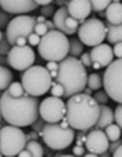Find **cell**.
<instances>
[{"label": "cell", "instance_id": "obj_1", "mask_svg": "<svg viewBox=\"0 0 122 157\" xmlns=\"http://www.w3.org/2000/svg\"><path fill=\"white\" fill-rule=\"evenodd\" d=\"M38 97L24 94L21 97H12L7 90L0 94V113L6 123L15 126H30L38 117Z\"/></svg>", "mask_w": 122, "mask_h": 157}, {"label": "cell", "instance_id": "obj_2", "mask_svg": "<svg viewBox=\"0 0 122 157\" xmlns=\"http://www.w3.org/2000/svg\"><path fill=\"white\" fill-rule=\"evenodd\" d=\"M65 106H66L65 117L72 129L87 132L88 129L94 128L100 112V104L96 101L93 96L77 93L74 96L68 97V101L65 103Z\"/></svg>", "mask_w": 122, "mask_h": 157}, {"label": "cell", "instance_id": "obj_3", "mask_svg": "<svg viewBox=\"0 0 122 157\" xmlns=\"http://www.w3.org/2000/svg\"><path fill=\"white\" fill-rule=\"evenodd\" d=\"M87 69L84 68L81 60L68 55L59 62L54 81L63 87V97H71L84 90L87 84Z\"/></svg>", "mask_w": 122, "mask_h": 157}, {"label": "cell", "instance_id": "obj_4", "mask_svg": "<svg viewBox=\"0 0 122 157\" xmlns=\"http://www.w3.org/2000/svg\"><path fill=\"white\" fill-rule=\"evenodd\" d=\"M37 47H38V55L44 60L61 62L68 56L69 38L57 29H50L40 38Z\"/></svg>", "mask_w": 122, "mask_h": 157}, {"label": "cell", "instance_id": "obj_5", "mask_svg": "<svg viewBox=\"0 0 122 157\" xmlns=\"http://www.w3.org/2000/svg\"><path fill=\"white\" fill-rule=\"evenodd\" d=\"M52 76L49 74L46 66H30L28 69L22 71V78L21 84L24 87L25 94L34 97H40L43 94L49 93L52 87Z\"/></svg>", "mask_w": 122, "mask_h": 157}, {"label": "cell", "instance_id": "obj_6", "mask_svg": "<svg viewBox=\"0 0 122 157\" xmlns=\"http://www.w3.org/2000/svg\"><path fill=\"white\" fill-rule=\"evenodd\" d=\"M38 135L43 138V141L46 143L49 148L59 151L68 148L69 145L74 143L75 129H72L71 126L62 128L59 122H53V123L46 122L43 129L38 132Z\"/></svg>", "mask_w": 122, "mask_h": 157}, {"label": "cell", "instance_id": "obj_7", "mask_svg": "<svg viewBox=\"0 0 122 157\" xmlns=\"http://www.w3.org/2000/svg\"><path fill=\"white\" fill-rule=\"evenodd\" d=\"M27 143L24 131L15 125H5L0 128V153L5 157L18 156Z\"/></svg>", "mask_w": 122, "mask_h": 157}, {"label": "cell", "instance_id": "obj_8", "mask_svg": "<svg viewBox=\"0 0 122 157\" xmlns=\"http://www.w3.org/2000/svg\"><path fill=\"white\" fill-rule=\"evenodd\" d=\"M122 60L121 59H113L109 63L104 72L102 74L103 79V90L106 91V94L110 100L116 103L122 101Z\"/></svg>", "mask_w": 122, "mask_h": 157}, {"label": "cell", "instance_id": "obj_9", "mask_svg": "<svg viewBox=\"0 0 122 157\" xmlns=\"http://www.w3.org/2000/svg\"><path fill=\"white\" fill-rule=\"evenodd\" d=\"M78 33V40L84 46L94 47L97 44H102L106 40V27L104 22L97 18H90L85 19L77 29Z\"/></svg>", "mask_w": 122, "mask_h": 157}, {"label": "cell", "instance_id": "obj_10", "mask_svg": "<svg viewBox=\"0 0 122 157\" xmlns=\"http://www.w3.org/2000/svg\"><path fill=\"white\" fill-rule=\"evenodd\" d=\"M34 25L35 16L33 15H18L14 19H10L6 25V33H5L9 44L15 46V40L18 37H28L34 31Z\"/></svg>", "mask_w": 122, "mask_h": 157}, {"label": "cell", "instance_id": "obj_11", "mask_svg": "<svg viewBox=\"0 0 122 157\" xmlns=\"http://www.w3.org/2000/svg\"><path fill=\"white\" fill-rule=\"evenodd\" d=\"M65 113L66 106L61 97H46L38 104V116L43 117L44 122H59L62 117H65Z\"/></svg>", "mask_w": 122, "mask_h": 157}, {"label": "cell", "instance_id": "obj_12", "mask_svg": "<svg viewBox=\"0 0 122 157\" xmlns=\"http://www.w3.org/2000/svg\"><path fill=\"white\" fill-rule=\"evenodd\" d=\"M35 62V53L31 46H12L7 53V65L15 71H25Z\"/></svg>", "mask_w": 122, "mask_h": 157}, {"label": "cell", "instance_id": "obj_13", "mask_svg": "<svg viewBox=\"0 0 122 157\" xmlns=\"http://www.w3.org/2000/svg\"><path fill=\"white\" fill-rule=\"evenodd\" d=\"M108 145L109 140L103 129L91 128L87 131V137H85V143H84V147L87 151L94 153L96 156H100L102 153L108 151Z\"/></svg>", "mask_w": 122, "mask_h": 157}, {"label": "cell", "instance_id": "obj_14", "mask_svg": "<svg viewBox=\"0 0 122 157\" xmlns=\"http://www.w3.org/2000/svg\"><path fill=\"white\" fill-rule=\"evenodd\" d=\"M37 7L34 0H0V9L12 15H25Z\"/></svg>", "mask_w": 122, "mask_h": 157}, {"label": "cell", "instance_id": "obj_15", "mask_svg": "<svg viewBox=\"0 0 122 157\" xmlns=\"http://www.w3.org/2000/svg\"><path fill=\"white\" fill-rule=\"evenodd\" d=\"M90 53V59L91 63H99L102 68H106L110 62L113 60V52H112V46L109 44H97L94 47H91V50L88 52Z\"/></svg>", "mask_w": 122, "mask_h": 157}, {"label": "cell", "instance_id": "obj_16", "mask_svg": "<svg viewBox=\"0 0 122 157\" xmlns=\"http://www.w3.org/2000/svg\"><path fill=\"white\" fill-rule=\"evenodd\" d=\"M66 10L69 16L75 19H87L91 13V5L88 0H69Z\"/></svg>", "mask_w": 122, "mask_h": 157}, {"label": "cell", "instance_id": "obj_17", "mask_svg": "<svg viewBox=\"0 0 122 157\" xmlns=\"http://www.w3.org/2000/svg\"><path fill=\"white\" fill-rule=\"evenodd\" d=\"M66 16H68L66 6L59 7L57 10H54L53 16H52V18H53L52 22H53V25H54V29H57V31L63 33L65 35H74L77 31H75V29H68L66 25H65V19H66Z\"/></svg>", "mask_w": 122, "mask_h": 157}, {"label": "cell", "instance_id": "obj_18", "mask_svg": "<svg viewBox=\"0 0 122 157\" xmlns=\"http://www.w3.org/2000/svg\"><path fill=\"white\" fill-rule=\"evenodd\" d=\"M104 18L108 19L109 24L113 25H121L122 24V5L121 3H110L104 9Z\"/></svg>", "mask_w": 122, "mask_h": 157}, {"label": "cell", "instance_id": "obj_19", "mask_svg": "<svg viewBox=\"0 0 122 157\" xmlns=\"http://www.w3.org/2000/svg\"><path fill=\"white\" fill-rule=\"evenodd\" d=\"M112 122H113V110L110 109L109 106H106V104H100V112H99V117H97L94 128L103 129Z\"/></svg>", "mask_w": 122, "mask_h": 157}, {"label": "cell", "instance_id": "obj_20", "mask_svg": "<svg viewBox=\"0 0 122 157\" xmlns=\"http://www.w3.org/2000/svg\"><path fill=\"white\" fill-rule=\"evenodd\" d=\"M104 27H106V40L109 41V44H115L122 40L121 25H113V24L104 22Z\"/></svg>", "mask_w": 122, "mask_h": 157}, {"label": "cell", "instance_id": "obj_21", "mask_svg": "<svg viewBox=\"0 0 122 157\" xmlns=\"http://www.w3.org/2000/svg\"><path fill=\"white\" fill-rule=\"evenodd\" d=\"M14 81V74L7 66H0V91L7 90L10 82Z\"/></svg>", "mask_w": 122, "mask_h": 157}, {"label": "cell", "instance_id": "obj_22", "mask_svg": "<svg viewBox=\"0 0 122 157\" xmlns=\"http://www.w3.org/2000/svg\"><path fill=\"white\" fill-rule=\"evenodd\" d=\"M25 148L31 153V157H43L44 156V148L37 140H27Z\"/></svg>", "mask_w": 122, "mask_h": 157}, {"label": "cell", "instance_id": "obj_23", "mask_svg": "<svg viewBox=\"0 0 122 157\" xmlns=\"http://www.w3.org/2000/svg\"><path fill=\"white\" fill-rule=\"evenodd\" d=\"M85 85H87L88 88H91L93 91L100 90L103 85L102 74H100V72H93V74L87 75V84H85Z\"/></svg>", "mask_w": 122, "mask_h": 157}, {"label": "cell", "instance_id": "obj_24", "mask_svg": "<svg viewBox=\"0 0 122 157\" xmlns=\"http://www.w3.org/2000/svg\"><path fill=\"white\" fill-rule=\"evenodd\" d=\"M103 131H104L109 141H116L121 138V126H118L115 122L109 123L106 128H103Z\"/></svg>", "mask_w": 122, "mask_h": 157}, {"label": "cell", "instance_id": "obj_25", "mask_svg": "<svg viewBox=\"0 0 122 157\" xmlns=\"http://www.w3.org/2000/svg\"><path fill=\"white\" fill-rule=\"evenodd\" d=\"M81 53H84V44L78 38H69L68 55L74 56V57H78V56H81Z\"/></svg>", "mask_w": 122, "mask_h": 157}, {"label": "cell", "instance_id": "obj_26", "mask_svg": "<svg viewBox=\"0 0 122 157\" xmlns=\"http://www.w3.org/2000/svg\"><path fill=\"white\" fill-rule=\"evenodd\" d=\"M88 2L91 5V12H96V13L104 10L112 3V0H88Z\"/></svg>", "mask_w": 122, "mask_h": 157}, {"label": "cell", "instance_id": "obj_27", "mask_svg": "<svg viewBox=\"0 0 122 157\" xmlns=\"http://www.w3.org/2000/svg\"><path fill=\"white\" fill-rule=\"evenodd\" d=\"M7 93H9L12 97H21V96L25 94L22 84H21V82H14V81L10 82V85L7 87Z\"/></svg>", "mask_w": 122, "mask_h": 157}, {"label": "cell", "instance_id": "obj_28", "mask_svg": "<svg viewBox=\"0 0 122 157\" xmlns=\"http://www.w3.org/2000/svg\"><path fill=\"white\" fill-rule=\"evenodd\" d=\"M93 97H94V100L99 104H106V103L109 101V97H108V94H106V91L104 90H97L94 94H93Z\"/></svg>", "mask_w": 122, "mask_h": 157}, {"label": "cell", "instance_id": "obj_29", "mask_svg": "<svg viewBox=\"0 0 122 157\" xmlns=\"http://www.w3.org/2000/svg\"><path fill=\"white\" fill-rule=\"evenodd\" d=\"M50 94L53 97H63V87H62L59 82H56V81H53L52 82V87H50Z\"/></svg>", "mask_w": 122, "mask_h": 157}, {"label": "cell", "instance_id": "obj_30", "mask_svg": "<svg viewBox=\"0 0 122 157\" xmlns=\"http://www.w3.org/2000/svg\"><path fill=\"white\" fill-rule=\"evenodd\" d=\"M10 44H9V41H7L6 35L3 34V37H2V40H0V55L3 56H7V53H9V50H10Z\"/></svg>", "mask_w": 122, "mask_h": 157}, {"label": "cell", "instance_id": "obj_31", "mask_svg": "<svg viewBox=\"0 0 122 157\" xmlns=\"http://www.w3.org/2000/svg\"><path fill=\"white\" fill-rule=\"evenodd\" d=\"M54 13V5L53 3H49V5H44L41 6V15L44 18H52Z\"/></svg>", "mask_w": 122, "mask_h": 157}, {"label": "cell", "instance_id": "obj_32", "mask_svg": "<svg viewBox=\"0 0 122 157\" xmlns=\"http://www.w3.org/2000/svg\"><path fill=\"white\" fill-rule=\"evenodd\" d=\"M113 122H115L118 126H122V107H121V103H118L115 112H113Z\"/></svg>", "mask_w": 122, "mask_h": 157}, {"label": "cell", "instance_id": "obj_33", "mask_svg": "<svg viewBox=\"0 0 122 157\" xmlns=\"http://www.w3.org/2000/svg\"><path fill=\"white\" fill-rule=\"evenodd\" d=\"M65 25H66V28L68 29H78V27H80V22H78V19H75V18H72V16H66V19H65Z\"/></svg>", "mask_w": 122, "mask_h": 157}, {"label": "cell", "instance_id": "obj_34", "mask_svg": "<svg viewBox=\"0 0 122 157\" xmlns=\"http://www.w3.org/2000/svg\"><path fill=\"white\" fill-rule=\"evenodd\" d=\"M40 35H37L35 33H31V34L27 37V43L28 46H31V47H37L38 46V43H40Z\"/></svg>", "mask_w": 122, "mask_h": 157}, {"label": "cell", "instance_id": "obj_35", "mask_svg": "<svg viewBox=\"0 0 122 157\" xmlns=\"http://www.w3.org/2000/svg\"><path fill=\"white\" fill-rule=\"evenodd\" d=\"M44 121H43V117H37V119H35L34 122L31 123V125H30V126H31V129L33 131H35V132H40L41 129H43V126H44Z\"/></svg>", "mask_w": 122, "mask_h": 157}, {"label": "cell", "instance_id": "obj_36", "mask_svg": "<svg viewBox=\"0 0 122 157\" xmlns=\"http://www.w3.org/2000/svg\"><path fill=\"white\" fill-rule=\"evenodd\" d=\"M85 137H87V132H84V131H78L77 134H75V144L77 145H84V143H85Z\"/></svg>", "mask_w": 122, "mask_h": 157}, {"label": "cell", "instance_id": "obj_37", "mask_svg": "<svg viewBox=\"0 0 122 157\" xmlns=\"http://www.w3.org/2000/svg\"><path fill=\"white\" fill-rule=\"evenodd\" d=\"M10 13H7L5 10H0V29L2 28H6V25L9 24V21H10Z\"/></svg>", "mask_w": 122, "mask_h": 157}, {"label": "cell", "instance_id": "obj_38", "mask_svg": "<svg viewBox=\"0 0 122 157\" xmlns=\"http://www.w3.org/2000/svg\"><path fill=\"white\" fill-rule=\"evenodd\" d=\"M49 29H47V27L44 25V24H35L34 25V31L33 33H35L37 35H40V37H43V35L47 33Z\"/></svg>", "mask_w": 122, "mask_h": 157}, {"label": "cell", "instance_id": "obj_39", "mask_svg": "<svg viewBox=\"0 0 122 157\" xmlns=\"http://www.w3.org/2000/svg\"><path fill=\"white\" fill-rule=\"evenodd\" d=\"M112 52H113V56H115L116 59H121V56H122V44H121V41L113 44Z\"/></svg>", "mask_w": 122, "mask_h": 157}, {"label": "cell", "instance_id": "obj_40", "mask_svg": "<svg viewBox=\"0 0 122 157\" xmlns=\"http://www.w3.org/2000/svg\"><path fill=\"white\" fill-rule=\"evenodd\" d=\"M81 63L84 65V68L88 69L91 66V59H90V53H81Z\"/></svg>", "mask_w": 122, "mask_h": 157}, {"label": "cell", "instance_id": "obj_41", "mask_svg": "<svg viewBox=\"0 0 122 157\" xmlns=\"http://www.w3.org/2000/svg\"><path fill=\"white\" fill-rule=\"evenodd\" d=\"M85 153V147L84 145H75L72 150V156H84Z\"/></svg>", "mask_w": 122, "mask_h": 157}, {"label": "cell", "instance_id": "obj_42", "mask_svg": "<svg viewBox=\"0 0 122 157\" xmlns=\"http://www.w3.org/2000/svg\"><path fill=\"white\" fill-rule=\"evenodd\" d=\"M57 66H59V62L49 60L47 65H46V69H47L49 72H50V71H57Z\"/></svg>", "mask_w": 122, "mask_h": 157}, {"label": "cell", "instance_id": "obj_43", "mask_svg": "<svg viewBox=\"0 0 122 157\" xmlns=\"http://www.w3.org/2000/svg\"><path fill=\"white\" fill-rule=\"evenodd\" d=\"M27 37H18L15 40V46H27Z\"/></svg>", "mask_w": 122, "mask_h": 157}, {"label": "cell", "instance_id": "obj_44", "mask_svg": "<svg viewBox=\"0 0 122 157\" xmlns=\"http://www.w3.org/2000/svg\"><path fill=\"white\" fill-rule=\"evenodd\" d=\"M25 138H27V140H38V138H40V135H38V132L31 131L30 134H25Z\"/></svg>", "mask_w": 122, "mask_h": 157}, {"label": "cell", "instance_id": "obj_45", "mask_svg": "<svg viewBox=\"0 0 122 157\" xmlns=\"http://www.w3.org/2000/svg\"><path fill=\"white\" fill-rule=\"evenodd\" d=\"M34 3L37 6H44V5H49V3H53V0H34Z\"/></svg>", "mask_w": 122, "mask_h": 157}, {"label": "cell", "instance_id": "obj_46", "mask_svg": "<svg viewBox=\"0 0 122 157\" xmlns=\"http://www.w3.org/2000/svg\"><path fill=\"white\" fill-rule=\"evenodd\" d=\"M110 156H113V157H121L122 156V148H121V145H118L115 150H113V153L110 154Z\"/></svg>", "mask_w": 122, "mask_h": 157}, {"label": "cell", "instance_id": "obj_47", "mask_svg": "<svg viewBox=\"0 0 122 157\" xmlns=\"http://www.w3.org/2000/svg\"><path fill=\"white\" fill-rule=\"evenodd\" d=\"M18 156H19V157H31V153H30V151H28L27 148L24 147V148H22V150L18 153Z\"/></svg>", "mask_w": 122, "mask_h": 157}, {"label": "cell", "instance_id": "obj_48", "mask_svg": "<svg viewBox=\"0 0 122 157\" xmlns=\"http://www.w3.org/2000/svg\"><path fill=\"white\" fill-rule=\"evenodd\" d=\"M53 2H54V5H57L59 7H63L68 5V0H53Z\"/></svg>", "mask_w": 122, "mask_h": 157}, {"label": "cell", "instance_id": "obj_49", "mask_svg": "<svg viewBox=\"0 0 122 157\" xmlns=\"http://www.w3.org/2000/svg\"><path fill=\"white\" fill-rule=\"evenodd\" d=\"M0 66H7V56L0 55Z\"/></svg>", "mask_w": 122, "mask_h": 157}, {"label": "cell", "instance_id": "obj_50", "mask_svg": "<svg viewBox=\"0 0 122 157\" xmlns=\"http://www.w3.org/2000/svg\"><path fill=\"white\" fill-rule=\"evenodd\" d=\"M46 19H47V18H44L43 15H40V16H37V18H35V24H44Z\"/></svg>", "mask_w": 122, "mask_h": 157}, {"label": "cell", "instance_id": "obj_51", "mask_svg": "<svg viewBox=\"0 0 122 157\" xmlns=\"http://www.w3.org/2000/svg\"><path fill=\"white\" fill-rule=\"evenodd\" d=\"M44 25L47 27V29H49V31H50V29H54V25H53V22H52V21L46 19V22H44Z\"/></svg>", "mask_w": 122, "mask_h": 157}, {"label": "cell", "instance_id": "obj_52", "mask_svg": "<svg viewBox=\"0 0 122 157\" xmlns=\"http://www.w3.org/2000/svg\"><path fill=\"white\" fill-rule=\"evenodd\" d=\"M90 69H94V71H100V69H102V66H100L99 63H91Z\"/></svg>", "mask_w": 122, "mask_h": 157}, {"label": "cell", "instance_id": "obj_53", "mask_svg": "<svg viewBox=\"0 0 122 157\" xmlns=\"http://www.w3.org/2000/svg\"><path fill=\"white\" fill-rule=\"evenodd\" d=\"M84 156H87V157H96L94 153H91V151H88V153H84Z\"/></svg>", "mask_w": 122, "mask_h": 157}, {"label": "cell", "instance_id": "obj_54", "mask_svg": "<svg viewBox=\"0 0 122 157\" xmlns=\"http://www.w3.org/2000/svg\"><path fill=\"white\" fill-rule=\"evenodd\" d=\"M99 16H102V18H104V10H102V12H99Z\"/></svg>", "mask_w": 122, "mask_h": 157}, {"label": "cell", "instance_id": "obj_55", "mask_svg": "<svg viewBox=\"0 0 122 157\" xmlns=\"http://www.w3.org/2000/svg\"><path fill=\"white\" fill-rule=\"evenodd\" d=\"M113 3H121V0H112Z\"/></svg>", "mask_w": 122, "mask_h": 157}, {"label": "cell", "instance_id": "obj_56", "mask_svg": "<svg viewBox=\"0 0 122 157\" xmlns=\"http://www.w3.org/2000/svg\"><path fill=\"white\" fill-rule=\"evenodd\" d=\"M2 37H3V33H2V29H0V40H2Z\"/></svg>", "mask_w": 122, "mask_h": 157}, {"label": "cell", "instance_id": "obj_57", "mask_svg": "<svg viewBox=\"0 0 122 157\" xmlns=\"http://www.w3.org/2000/svg\"><path fill=\"white\" fill-rule=\"evenodd\" d=\"M0 123H2V113H0Z\"/></svg>", "mask_w": 122, "mask_h": 157}, {"label": "cell", "instance_id": "obj_58", "mask_svg": "<svg viewBox=\"0 0 122 157\" xmlns=\"http://www.w3.org/2000/svg\"><path fill=\"white\" fill-rule=\"evenodd\" d=\"M0 157H2V153H0Z\"/></svg>", "mask_w": 122, "mask_h": 157}, {"label": "cell", "instance_id": "obj_59", "mask_svg": "<svg viewBox=\"0 0 122 157\" xmlns=\"http://www.w3.org/2000/svg\"><path fill=\"white\" fill-rule=\"evenodd\" d=\"M0 94H2V91H0Z\"/></svg>", "mask_w": 122, "mask_h": 157}, {"label": "cell", "instance_id": "obj_60", "mask_svg": "<svg viewBox=\"0 0 122 157\" xmlns=\"http://www.w3.org/2000/svg\"><path fill=\"white\" fill-rule=\"evenodd\" d=\"M68 2H69V0H68Z\"/></svg>", "mask_w": 122, "mask_h": 157}]
</instances>
